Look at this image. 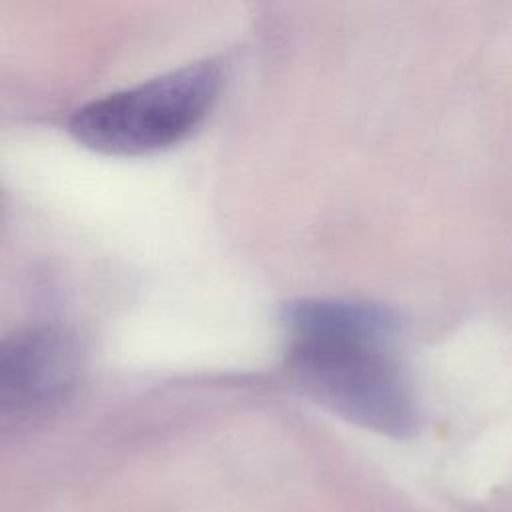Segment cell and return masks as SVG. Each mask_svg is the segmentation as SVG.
<instances>
[{
    "mask_svg": "<svg viewBox=\"0 0 512 512\" xmlns=\"http://www.w3.org/2000/svg\"><path fill=\"white\" fill-rule=\"evenodd\" d=\"M380 338H294L288 366L296 382L336 414L388 436L418 426L416 400L400 364Z\"/></svg>",
    "mask_w": 512,
    "mask_h": 512,
    "instance_id": "6da1fadb",
    "label": "cell"
},
{
    "mask_svg": "<svg viewBox=\"0 0 512 512\" xmlns=\"http://www.w3.org/2000/svg\"><path fill=\"white\" fill-rule=\"evenodd\" d=\"M222 86L214 62H198L78 108L70 134L104 154H148L184 140L212 110Z\"/></svg>",
    "mask_w": 512,
    "mask_h": 512,
    "instance_id": "7a4b0ae2",
    "label": "cell"
},
{
    "mask_svg": "<svg viewBox=\"0 0 512 512\" xmlns=\"http://www.w3.org/2000/svg\"><path fill=\"white\" fill-rule=\"evenodd\" d=\"M80 376V350L58 328H26L0 348V412L30 420L60 408Z\"/></svg>",
    "mask_w": 512,
    "mask_h": 512,
    "instance_id": "3957f363",
    "label": "cell"
},
{
    "mask_svg": "<svg viewBox=\"0 0 512 512\" xmlns=\"http://www.w3.org/2000/svg\"><path fill=\"white\" fill-rule=\"evenodd\" d=\"M282 322L290 338H380L390 340L396 316L378 304L350 300H296L284 308Z\"/></svg>",
    "mask_w": 512,
    "mask_h": 512,
    "instance_id": "277c9868",
    "label": "cell"
}]
</instances>
